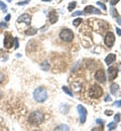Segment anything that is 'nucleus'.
<instances>
[{"instance_id":"32","label":"nucleus","mask_w":121,"mask_h":131,"mask_svg":"<svg viewBox=\"0 0 121 131\" xmlns=\"http://www.w3.org/2000/svg\"><path fill=\"white\" fill-rule=\"evenodd\" d=\"M105 114L107 115V116H111L112 115V111L111 110H106L105 111Z\"/></svg>"},{"instance_id":"20","label":"nucleus","mask_w":121,"mask_h":131,"mask_svg":"<svg viewBox=\"0 0 121 131\" xmlns=\"http://www.w3.org/2000/svg\"><path fill=\"white\" fill-rule=\"evenodd\" d=\"M63 90H64V91H65V92H66V93H67L69 96H71V97H74V96H73V93H72V91H71L70 89H68L67 87H63Z\"/></svg>"},{"instance_id":"15","label":"nucleus","mask_w":121,"mask_h":131,"mask_svg":"<svg viewBox=\"0 0 121 131\" xmlns=\"http://www.w3.org/2000/svg\"><path fill=\"white\" fill-rule=\"evenodd\" d=\"M54 130L56 131H59V130H65V131H69L70 128L68 125H65V124H62V125H60V126H58L57 128H54Z\"/></svg>"},{"instance_id":"33","label":"nucleus","mask_w":121,"mask_h":131,"mask_svg":"<svg viewBox=\"0 0 121 131\" xmlns=\"http://www.w3.org/2000/svg\"><path fill=\"white\" fill-rule=\"evenodd\" d=\"M116 32H117V34H118V35H120V36H121V29H119V28H116Z\"/></svg>"},{"instance_id":"11","label":"nucleus","mask_w":121,"mask_h":131,"mask_svg":"<svg viewBox=\"0 0 121 131\" xmlns=\"http://www.w3.org/2000/svg\"><path fill=\"white\" fill-rule=\"evenodd\" d=\"M110 91H111V94L114 95V96H119L120 95V90H119V86L117 84H112L111 87H110Z\"/></svg>"},{"instance_id":"34","label":"nucleus","mask_w":121,"mask_h":131,"mask_svg":"<svg viewBox=\"0 0 121 131\" xmlns=\"http://www.w3.org/2000/svg\"><path fill=\"white\" fill-rule=\"evenodd\" d=\"M3 79H4V78H3V75H1V74H0V83H2Z\"/></svg>"},{"instance_id":"26","label":"nucleus","mask_w":121,"mask_h":131,"mask_svg":"<svg viewBox=\"0 0 121 131\" xmlns=\"http://www.w3.org/2000/svg\"><path fill=\"white\" fill-rule=\"evenodd\" d=\"M114 120H115V122H118V121L120 120V114H116V115H115V117H114Z\"/></svg>"},{"instance_id":"19","label":"nucleus","mask_w":121,"mask_h":131,"mask_svg":"<svg viewBox=\"0 0 121 131\" xmlns=\"http://www.w3.org/2000/svg\"><path fill=\"white\" fill-rule=\"evenodd\" d=\"M41 69H43L45 71H49V69H50V65L48 64V62H45V63H42V64H41Z\"/></svg>"},{"instance_id":"7","label":"nucleus","mask_w":121,"mask_h":131,"mask_svg":"<svg viewBox=\"0 0 121 131\" xmlns=\"http://www.w3.org/2000/svg\"><path fill=\"white\" fill-rule=\"evenodd\" d=\"M14 42V38L10 35V34H6L5 38H4V47L6 49H11Z\"/></svg>"},{"instance_id":"5","label":"nucleus","mask_w":121,"mask_h":131,"mask_svg":"<svg viewBox=\"0 0 121 131\" xmlns=\"http://www.w3.org/2000/svg\"><path fill=\"white\" fill-rule=\"evenodd\" d=\"M77 110H78L79 117H80V122L81 123H85L87 118V110L85 109V107H83L82 105H78Z\"/></svg>"},{"instance_id":"22","label":"nucleus","mask_w":121,"mask_h":131,"mask_svg":"<svg viewBox=\"0 0 121 131\" xmlns=\"http://www.w3.org/2000/svg\"><path fill=\"white\" fill-rule=\"evenodd\" d=\"M0 7H1V10H2V11H6V10H7V6H6V4H4L2 1L0 2Z\"/></svg>"},{"instance_id":"10","label":"nucleus","mask_w":121,"mask_h":131,"mask_svg":"<svg viewBox=\"0 0 121 131\" xmlns=\"http://www.w3.org/2000/svg\"><path fill=\"white\" fill-rule=\"evenodd\" d=\"M30 21H31V17H30V15H28V14H26V13L20 15V16L17 18V23H19V22H24L25 24L29 25V24H30Z\"/></svg>"},{"instance_id":"3","label":"nucleus","mask_w":121,"mask_h":131,"mask_svg":"<svg viewBox=\"0 0 121 131\" xmlns=\"http://www.w3.org/2000/svg\"><path fill=\"white\" fill-rule=\"evenodd\" d=\"M102 94H103V90L98 85H93L89 90V95L92 98H99L102 96Z\"/></svg>"},{"instance_id":"30","label":"nucleus","mask_w":121,"mask_h":131,"mask_svg":"<svg viewBox=\"0 0 121 131\" xmlns=\"http://www.w3.org/2000/svg\"><path fill=\"white\" fill-rule=\"evenodd\" d=\"M118 1H119V0H110V4H111V5H115V4H117Z\"/></svg>"},{"instance_id":"8","label":"nucleus","mask_w":121,"mask_h":131,"mask_svg":"<svg viewBox=\"0 0 121 131\" xmlns=\"http://www.w3.org/2000/svg\"><path fill=\"white\" fill-rule=\"evenodd\" d=\"M95 79H96L98 82L102 83V84L106 82V76H105V72H104L103 70H99V71L96 72V74H95Z\"/></svg>"},{"instance_id":"31","label":"nucleus","mask_w":121,"mask_h":131,"mask_svg":"<svg viewBox=\"0 0 121 131\" xmlns=\"http://www.w3.org/2000/svg\"><path fill=\"white\" fill-rule=\"evenodd\" d=\"M116 107H119V108H121V100L120 101H117V102H115V104H114Z\"/></svg>"},{"instance_id":"36","label":"nucleus","mask_w":121,"mask_h":131,"mask_svg":"<svg viewBox=\"0 0 121 131\" xmlns=\"http://www.w3.org/2000/svg\"><path fill=\"white\" fill-rule=\"evenodd\" d=\"M9 19H10V15H7V16H6V18H5V20H6V21H8Z\"/></svg>"},{"instance_id":"17","label":"nucleus","mask_w":121,"mask_h":131,"mask_svg":"<svg viewBox=\"0 0 121 131\" xmlns=\"http://www.w3.org/2000/svg\"><path fill=\"white\" fill-rule=\"evenodd\" d=\"M76 5H77V3H76L75 1L71 2L69 5H68V10H69V11H72V10H73V9L76 7Z\"/></svg>"},{"instance_id":"14","label":"nucleus","mask_w":121,"mask_h":131,"mask_svg":"<svg viewBox=\"0 0 121 131\" xmlns=\"http://www.w3.org/2000/svg\"><path fill=\"white\" fill-rule=\"evenodd\" d=\"M49 18H50V21H51V23H56L57 21H58V14H57V12L54 11V10H52L50 12V15H49Z\"/></svg>"},{"instance_id":"29","label":"nucleus","mask_w":121,"mask_h":131,"mask_svg":"<svg viewBox=\"0 0 121 131\" xmlns=\"http://www.w3.org/2000/svg\"><path fill=\"white\" fill-rule=\"evenodd\" d=\"M111 12H112V15H113L114 17H116L117 15H118V14L116 13V11H115V9H114V8H112V9H111Z\"/></svg>"},{"instance_id":"13","label":"nucleus","mask_w":121,"mask_h":131,"mask_svg":"<svg viewBox=\"0 0 121 131\" xmlns=\"http://www.w3.org/2000/svg\"><path fill=\"white\" fill-rule=\"evenodd\" d=\"M115 60H116V56L113 54V53H110L109 56L106 57V59H105V63L109 66V65H111L113 62H115Z\"/></svg>"},{"instance_id":"12","label":"nucleus","mask_w":121,"mask_h":131,"mask_svg":"<svg viewBox=\"0 0 121 131\" xmlns=\"http://www.w3.org/2000/svg\"><path fill=\"white\" fill-rule=\"evenodd\" d=\"M85 12H86V13H96V14H101V11H100V10H98L97 8H95V7L91 6V5H89V6L85 7Z\"/></svg>"},{"instance_id":"39","label":"nucleus","mask_w":121,"mask_h":131,"mask_svg":"<svg viewBox=\"0 0 121 131\" xmlns=\"http://www.w3.org/2000/svg\"><path fill=\"white\" fill-rule=\"evenodd\" d=\"M43 2H49V1H52V0H42Z\"/></svg>"},{"instance_id":"18","label":"nucleus","mask_w":121,"mask_h":131,"mask_svg":"<svg viewBox=\"0 0 121 131\" xmlns=\"http://www.w3.org/2000/svg\"><path fill=\"white\" fill-rule=\"evenodd\" d=\"M116 128V123L115 122H111L108 124V129L109 130H114Z\"/></svg>"},{"instance_id":"23","label":"nucleus","mask_w":121,"mask_h":131,"mask_svg":"<svg viewBox=\"0 0 121 131\" xmlns=\"http://www.w3.org/2000/svg\"><path fill=\"white\" fill-rule=\"evenodd\" d=\"M97 5L101 6V8H102L103 10H106V9H107V8H106V6H105V4H104V3H102L101 1H98V2H97Z\"/></svg>"},{"instance_id":"9","label":"nucleus","mask_w":121,"mask_h":131,"mask_svg":"<svg viewBox=\"0 0 121 131\" xmlns=\"http://www.w3.org/2000/svg\"><path fill=\"white\" fill-rule=\"evenodd\" d=\"M117 73H118V70H117L116 67H109V69H108L109 80H110V81H113V80L117 77Z\"/></svg>"},{"instance_id":"6","label":"nucleus","mask_w":121,"mask_h":131,"mask_svg":"<svg viewBox=\"0 0 121 131\" xmlns=\"http://www.w3.org/2000/svg\"><path fill=\"white\" fill-rule=\"evenodd\" d=\"M114 41H115V36L112 32H107L106 36H105V45L108 47V48H111L113 45H114Z\"/></svg>"},{"instance_id":"27","label":"nucleus","mask_w":121,"mask_h":131,"mask_svg":"<svg viewBox=\"0 0 121 131\" xmlns=\"http://www.w3.org/2000/svg\"><path fill=\"white\" fill-rule=\"evenodd\" d=\"M14 49H18V39L17 38H14Z\"/></svg>"},{"instance_id":"25","label":"nucleus","mask_w":121,"mask_h":131,"mask_svg":"<svg viewBox=\"0 0 121 131\" xmlns=\"http://www.w3.org/2000/svg\"><path fill=\"white\" fill-rule=\"evenodd\" d=\"M81 14H83L82 11H77V12H74V13L72 14V16H77V15H81Z\"/></svg>"},{"instance_id":"21","label":"nucleus","mask_w":121,"mask_h":131,"mask_svg":"<svg viewBox=\"0 0 121 131\" xmlns=\"http://www.w3.org/2000/svg\"><path fill=\"white\" fill-rule=\"evenodd\" d=\"M82 21H83V20H82V18H77V19H75V20H74L73 24H74L75 26H78V25H79V24H80Z\"/></svg>"},{"instance_id":"2","label":"nucleus","mask_w":121,"mask_h":131,"mask_svg":"<svg viewBox=\"0 0 121 131\" xmlns=\"http://www.w3.org/2000/svg\"><path fill=\"white\" fill-rule=\"evenodd\" d=\"M34 97L35 100L37 102H45L47 98H48V92L45 88L42 87H39V88H36L34 92Z\"/></svg>"},{"instance_id":"1","label":"nucleus","mask_w":121,"mask_h":131,"mask_svg":"<svg viewBox=\"0 0 121 131\" xmlns=\"http://www.w3.org/2000/svg\"><path fill=\"white\" fill-rule=\"evenodd\" d=\"M45 120V114L40 111H35L28 117V121L32 125H39L43 122Z\"/></svg>"},{"instance_id":"37","label":"nucleus","mask_w":121,"mask_h":131,"mask_svg":"<svg viewBox=\"0 0 121 131\" xmlns=\"http://www.w3.org/2000/svg\"><path fill=\"white\" fill-rule=\"evenodd\" d=\"M105 101H111V98H110V97H106V98H105Z\"/></svg>"},{"instance_id":"28","label":"nucleus","mask_w":121,"mask_h":131,"mask_svg":"<svg viewBox=\"0 0 121 131\" xmlns=\"http://www.w3.org/2000/svg\"><path fill=\"white\" fill-rule=\"evenodd\" d=\"M7 27V24L6 23H4V22H1L0 23V28H6Z\"/></svg>"},{"instance_id":"16","label":"nucleus","mask_w":121,"mask_h":131,"mask_svg":"<svg viewBox=\"0 0 121 131\" xmlns=\"http://www.w3.org/2000/svg\"><path fill=\"white\" fill-rule=\"evenodd\" d=\"M36 29L34 28V27H29L28 29H26V31H25V34H27V35H35V33H36Z\"/></svg>"},{"instance_id":"41","label":"nucleus","mask_w":121,"mask_h":131,"mask_svg":"<svg viewBox=\"0 0 121 131\" xmlns=\"http://www.w3.org/2000/svg\"><path fill=\"white\" fill-rule=\"evenodd\" d=\"M120 71H121V65H120Z\"/></svg>"},{"instance_id":"4","label":"nucleus","mask_w":121,"mask_h":131,"mask_svg":"<svg viewBox=\"0 0 121 131\" xmlns=\"http://www.w3.org/2000/svg\"><path fill=\"white\" fill-rule=\"evenodd\" d=\"M60 37H61L64 41L69 42V41H72V40H73V38H74V33H73V31H72L71 29H64V30H62L61 33H60Z\"/></svg>"},{"instance_id":"35","label":"nucleus","mask_w":121,"mask_h":131,"mask_svg":"<svg viewBox=\"0 0 121 131\" xmlns=\"http://www.w3.org/2000/svg\"><path fill=\"white\" fill-rule=\"evenodd\" d=\"M117 23H118L119 25H121V18H117Z\"/></svg>"},{"instance_id":"24","label":"nucleus","mask_w":121,"mask_h":131,"mask_svg":"<svg viewBox=\"0 0 121 131\" xmlns=\"http://www.w3.org/2000/svg\"><path fill=\"white\" fill-rule=\"evenodd\" d=\"M28 2H30V0H25V1H20V2H18L17 4H18V5H24V4H26V3H28Z\"/></svg>"},{"instance_id":"38","label":"nucleus","mask_w":121,"mask_h":131,"mask_svg":"<svg viewBox=\"0 0 121 131\" xmlns=\"http://www.w3.org/2000/svg\"><path fill=\"white\" fill-rule=\"evenodd\" d=\"M97 123H101V124H103V121H101L100 119H98V120H97Z\"/></svg>"},{"instance_id":"40","label":"nucleus","mask_w":121,"mask_h":131,"mask_svg":"<svg viewBox=\"0 0 121 131\" xmlns=\"http://www.w3.org/2000/svg\"><path fill=\"white\" fill-rule=\"evenodd\" d=\"M1 97H2V94H1V92H0V99H1Z\"/></svg>"}]
</instances>
